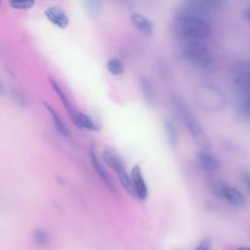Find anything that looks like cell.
I'll return each instance as SVG.
<instances>
[{
	"label": "cell",
	"instance_id": "cell-1",
	"mask_svg": "<svg viewBox=\"0 0 250 250\" xmlns=\"http://www.w3.org/2000/svg\"><path fill=\"white\" fill-rule=\"evenodd\" d=\"M171 104L177 114L180 116V119L185 124V127L187 128L193 142L200 146L202 150L209 151L211 148L210 140L188 105L177 94L171 95Z\"/></svg>",
	"mask_w": 250,
	"mask_h": 250
},
{
	"label": "cell",
	"instance_id": "cell-2",
	"mask_svg": "<svg viewBox=\"0 0 250 250\" xmlns=\"http://www.w3.org/2000/svg\"><path fill=\"white\" fill-rule=\"evenodd\" d=\"M177 35L185 41H201L212 33V27L208 20L178 13L174 21Z\"/></svg>",
	"mask_w": 250,
	"mask_h": 250
},
{
	"label": "cell",
	"instance_id": "cell-3",
	"mask_svg": "<svg viewBox=\"0 0 250 250\" xmlns=\"http://www.w3.org/2000/svg\"><path fill=\"white\" fill-rule=\"evenodd\" d=\"M181 54L188 64L198 69H206L213 62L211 53L201 41H185Z\"/></svg>",
	"mask_w": 250,
	"mask_h": 250
},
{
	"label": "cell",
	"instance_id": "cell-4",
	"mask_svg": "<svg viewBox=\"0 0 250 250\" xmlns=\"http://www.w3.org/2000/svg\"><path fill=\"white\" fill-rule=\"evenodd\" d=\"M195 97L198 105L208 111L219 110L226 103L224 93L213 84H204L198 87Z\"/></svg>",
	"mask_w": 250,
	"mask_h": 250
},
{
	"label": "cell",
	"instance_id": "cell-5",
	"mask_svg": "<svg viewBox=\"0 0 250 250\" xmlns=\"http://www.w3.org/2000/svg\"><path fill=\"white\" fill-rule=\"evenodd\" d=\"M222 2L217 0H188L182 4L179 13L207 20L221 9Z\"/></svg>",
	"mask_w": 250,
	"mask_h": 250
},
{
	"label": "cell",
	"instance_id": "cell-6",
	"mask_svg": "<svg viewBox=\"0 0 250 250\" xmlns=\"http://www.w3.org/2000/svg\"><path fill=\"white\" fill-rule=\"evenodd\" d=\"M102 159L110 169H112L115 172L123 188L131 196L135 197L134 188H133V185H132V181H131V176H129V174L127 173L126 168L123 165V163L120 161V159L109 150H104L102 152Z\"/></svg>",
	"mask_w": 250,
	"mask_h": 250
},
{
	"label": "cell",
	"instance_id": "cell-7",
	"mask_svg": "<svg viewBox=\"0 0 250 250\" xmlns=\"http://www.w3.org/2000/svg\"><path fill=\"white\" fill-rule=\"evenodd\" d=\"M131 181L134 188L135 198H138L139 200H146L148 195V188L143 176L142 169L138 164L133 166L131 170Z\"/></svg>",
	"mask_w": 250,
	"mask_h": 250
},
{
	"label": "cell",
	"instance_id": "cell-8",
	"mask_svg": "<svg viewBox=\"0 0 250 250\" xmlns=\"http://www.w3.org/2000/svg\"><path fill=\"white\" fill-rule=\"evenodd\" d=\"M68 115L70 116L72 122L77 127H79L81 129L88 130V131H93V132L100 131L99 124L96 121H94L92 119V117L89 116L88 114L74 108L71 112L68 113Z\"/></svg>",
	"mask_w": 250,
	"mask_h": 250
},
{
	"label": "cell",
	"instance_id": "cell-9",
	"mask_svg": "<svg viewBox=\"0 0 250 250\" xmlns=\"http://www.w3.org/2000/svg\"><path fill=\"white\" fill-rule=\"evenodd\" d=\"M90 158H91V162L92 165L96 171V173L98 174V176L101 178V180L104 183V185L111 190V191H115V186L114 183L109 175V173L106 171V169L104 168V166L101 163L100 159L97 156L96 150L94 147L90 148Z\"/></svg>",
	"mask_w": 250,
	"mask_h": 250
},
{
	"label": "cell",
	"instance_id": "cell-10",
	"mask_svg": "<svg viewBox=\"0 0 250 250\" xmlns=\"http://www.w3.org/2000/svg\"><path fill=\"white\" fill-rule=\"evenodd\" d=\"M46 18L56 26L60 28H65L69 23V19L64 10L59 6H51L44 12Z\"/></svg>",
	"mask_w": 250,
	"mask_h": 250
},
{
	"label": "cell",
	"instance_id": "cell-11",
	"mask_svg": "<svg viewBox=\"0 0 250 250\" xmlns=\"http://www.w3.org/2000/svg\"><path fill=\"white\" fill-rule=\"evenodd\" d=\"M130 21L132 24L144 35L150 36L153 32V22L139 13H132L130 15Z\"/></svg>",
	"mask_w": 250,
	"mask_h": 250
},
{
	"label": "cell",
	"instance_id": "cell-12",
	"mask_svg": "<svg viewBox=\"0 0 250 250\" xmlns=\"http://www.w3.org/2000/svg\"><path fill=\"white\" fill-rule=\"evenodd\" d=\"M196 159L200 167L209 172L216 171L220 165L217 157H215L207 150H199L196 153Z\"/></svg>",
	"mask_w": 250,
	"mask_h": 250
},
{
	"label": "cell",
	"instance_id": "cell-13",
	"mask_svg": "<svg viewBox=\"0 0 250 250\" xmlns=\"http://www.w3.org/2000/svg\"><path fill=\"white\" fill-rule=\"evenodd\" d=\"M140 88L145 104L148 106L152 105L155 102V92L151 81L146 76L140 77Z\"/></svg>",
	"mask_w": 250,
	"mask_h": 250
},
{
	"label": "cell",
	"instance_id": "cell-14",
	"mask_svg": "<svg viewBox=\"0 0 250 250\" xmlns=\"http://www.w3.org/2000/svg\"><path fill=\"white\" fill-rule=\"evenodd\" d=\"M223 197L232 206H243L246 202L244 195L242 194V192L240 190H238L237 188L228 186V188H226Z\"/></svg>",
	"mask_w": 250,
	"mask_h": 250
},
{
	"label": "cell",
	"instance_id": "cell-15",
	"mask_svg": "<svg viewBox=\"0 0 250 250\" xmlns=\"http://www.w3.org/2000/svg\"><path fill=\"white\" fill-rule=\"evenodd\" d=\"M45 106L48 109V111L50 112V114L52 116V119H53V122H54V125H55L57 131L60 133V135H62V137H68L69 136V130H68L67 126L65 125V123L63 122V120L59 115V113L49 104H45Z\"/></svg>",
	"mask_w": 250,
	"mask_h": 250
},
{
	"label": "cell",
	"instance_id": "cell-16",
	"mask_svg": "<svg viewBox=\"0 0 250 250\" xmlns=\"http://www.w3.org/2000/svg\"><path fill=\"white\" fill-rule=\"evenodd\" d=\"M228 186L229 185L224 180H222L216 176L210 177L208 180L209 189L217 197H223L224 192H225L226 188H228Z\"/></svg>",
	"mask_w": 250,
	"mask_h": 250
},
{
	"label": "cell",
	"instance_id": "cell-17",
	"mask_svg": "<svg viewBox=\"0 0 250 250\" xmlns=\"http://www.w3.org/2000/svg\"><path fill=\"white\" fill-rule=\"evenodd\" d=\"M163 128H164L166 138H167V141H168L170 146L175 148L178 145V133H177V129H176L174 123L169 119H164L163 120Z\"/></svg>",
	"mask_w": 250,
	"mask_h": 250
},
{
	"label": "cell",
	"instance_id": "cell-18",
	"mask_svg": "<svg viewBox=\"0 0 250 250\" xmlns=\"http://www.w3.org/2000/svg\"><path fill=\"white\" fill-rule=\"evenodd\" d=\"M106 69L111 75L117 76V75H121L124 73L125 66L119 59L111 58L106 62Z\"/></svg>",
	"mask_w": 250,
	"mask_h": 250
},
{
	"label": "cell",
	"instance_id": "cell-19",
	"mask_svg": "<svg viewBox=\"0 0 250 250\" xmlns=\"http://www.w3.org/2000/svg\"><path fill=\"white\" fill-rule=\"evenodd\" d=\"M32 238L34 243L39 247H46L49 244L50 236L48 231L43 229H37L33 231Z\"/></svg>",
	"mask_w": 250,
	"mask_h": 250
},
{
	"label": "cell",
	"instance_id": "cell-20",
	"mask_svg": "<svg viewBox=\"0 0 250 250\" xmlns=\"http://www.w3.org/2000/svg\"><path fill=\"white\" fill-rule=\"evenodd\" d=\"M34 1L32 0H12L10 1V6L17 10H28L32 8Z\"/></svg>",
	"mask_w": 250,
	"mask_h": 250
},
{
	"label": "cell",
	"instance_id": "cell-21",
	"mask_svg": "<svg viewBox=\"0 0 250 250\" xmlns=\"http://www.w3.org/2000/svg\"><path fill=\"white\" fill-rule=\"evenodd\" d=\"M85 6H86V11L87 13L94 17L96 16L97 14H99L100 10H101V6H102V2L100 1H87L85 3Z\"/></svg>",
	"mask_w": 250,
	"mask_h": 250
},
{
	"label": "cell",
	"instance_id": "cell-22",
	"mask_svg": "<svg viewBox=\"0 0 250 250\" xmlns=\"http://www.w3.org/2000/svg\"><path fill=\"white\" fill-rule=\"evenodd\" d=\"M240 110H241V113L243 114L244 117L250 118V93L247 95V97L243 101Z\"/></svg>",
	"mask_w": 250,
	"mask_h": 250
},
{
	"label": "cell",
	"instance_id": "cell-23",
	"mask_svg": "<svg viewBox=\"0 0 250 250\" xmlns=\"http://www.w3.org/2000/svg\"><path fill=\"white\" fill-rule=\"evenodd\" d=\"M240 178L242 180V183L244 184L247 191L249 192L250 194V171L248 170H243L241 173H240Z\"/></svg>",
	"mask_w": 250,
	"mask_h": 250
},
{
	"label": "cell",
	"instance_id": "cell-24",
	"mask_svg": "<svg viewBox=\"0 0 250 250\" xmlns=\"http://www.w3.org/2000/svg\"><path fill=\"white\" fill-rule=\"evenodd\" d=\"M12 97H13L14 101H16V103H18V104H21V105H24V104H26V99H25V97H24L21 93H20V92H18V91H14V92L12 93Z\"/></svg>",
	"mask_w": 250,
	"mask_h": 250
},
{
	"label": "cell",
	"instance_id": "cell-25",
	"mask_svg": "<svg viewBox=\"0 0 250 250\" xmlns=\"http://www.w3.org/2000/svg\"><path fill=\"white\" fill-rule=\"evenodd\" d=\"M211 248H212V244L210 239L205 238L199 242V244L195 247L194 250H211Z\"/></svg>",
	"mask_w": 250,
	"mask_h": 250
},
{
	"label": "cell",
	"instance_id": "cell-26",
	"mask_svg": "<svg viewBox=\"0 0 250 250\" xmlns=\"http://www.w3.org/2000/svg\"><path fill=\"white\" fill-rule=\"evenodd\" d=\"M243 17H244V19L250 23V7H248V8H245L244 10H243Z\"/></svg>",
	"mask_w": 250,
	"mask_h": 250
},
{
	"label": "cell",
	"instance_id": "cell-27",
	"mask_svg": "<svg viewBox=\"0 0 250 250\" xmlns=\"http://www.w3.org/2000/svg\"><path fill=\"white\" fill-rule=\"evenodd\" d=\"M6 92V88L5 85L3 83V81L0 79V94H4Z\"/></svg>",
	"mask_w": 250,
	"mask_h": 250
},
{
	"label": "cell",
	"instance_id": "cell-28",
	"mask_svg": "<svg viewBox=\"0 0 250 250\" xmlns=\"http://www.w3.org/2000/svg\"><path fill=\"white\" fill-rule=\"evenodd\" d=\"M238 250H250V248H248V247H241Z\"/></svg>",
	"mask_w": 250,
	"mask_h": 250
}]
</instances>
